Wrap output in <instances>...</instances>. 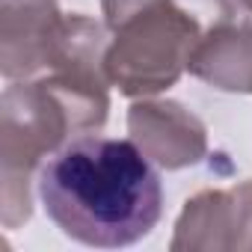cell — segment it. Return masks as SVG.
<instances>
[{"instance_id": "8", "label": "cell", "mask_w": 252, "mask_h": 252, "mask_svg": "<svg viewBox=\"0 0 252 252\" xmlns=\"http://www.w3.org/2000/svg\"><path fill=\"white\" fill-rule=\"evenodd\" d=\"M237 3L243 6V12L249 15V21H252V0H237Z\"/></svg>"}, {"instance_id": "5", "label": "cell", "mask_w": 252, "mask_h": 252, "mask_svg": "<svg viewBox=\"0 0 252 252\" xmlns=\"http://www.w3.org/2000/svg\"><path fill=\"white\" fill-rule=\"evenodd\" d=\"M128 134L160 169L196 166L208 155V128L178 101L143 98L128 110Z\"/></svg>"}, {"instance_id": "2", "label": "cell", "mask_w": 252, "mask_h": 252, "mask_svg": "<svg viewBox=\"0 0 252 252\" xmlns=\"http://www.w3.org/2000/svg\"><path fill=\"white\" fill-rule=\"evenodd\" d=\"M110 80L45 71L9 80L0 95V217L18 228L33 214V181L68 140L98 134L110 116Z\"/></svg>"}, {"instance_id": "4", "label": "cell", "mask_w": 252, "mask_h": 252, "mask_svg": "<svg viewBox=\"0 0 252 252\" xmlns=\"http://www.w3.org/2000/svg\"><path fill=\"white\" fill-rule=\"evenodd\" d=\"M172 252H252V178L228 190H202L175 220Z\"/></svg>"}, {"instance_id": "7", "label": "cell", "mask_w": 252, "mask_h": 252, "mask_svg": "<svg viewBox=\"0 0 252 252\" xmlns=\"http://www.w3.org/2000/svg\"><path fill=\"white\" fill-rule=\"evenodd\" d=\"M187 71L214 89L252 95V21L234 15L208 27Z\"/></svg>"}, {"instance_id": "3", "label": "cell", "mask_w": 252, "mask_h": 252, "mask_svg": "<svg viewBox=\"0 0 252 252\" xmlns=\"http://www.w3.org/2000/svg\"><path fill=\"white\" fill-rule=\"evenodd\" d=\"M113 33L104 57L110 83L152 98L181 80L208 27L234 18V0H101Z\"/></svg>"}, {"instance_id": "1", "label": "cell", "mask_w": 252, "mask_h": 252, "mask_svg": "<svg viewBox=\"0 0 252 252\" xmlns=\"http://www.w3.org/2000/svg\"><path fill=\"white\" fill-rule=\"evenodd\" d=\"M39 199L54 225L95 249L134 246L163 214V184L134 140L83 134L39 169Z\"/></svg>"}, {"instance_id": "6", "label": "cell", "mask_w": 252, "mask_h": 252, "mask_svg": "<svg viewBox=\"0 0 252 252\" xmlns=\"http://www.w3.org/2000/svg\"><path fill=\"white\" fill-rule=\"evenodd\" d=\"M63 18L57 0H0V74L6 80L39 77Z\"/></svg>"}]
</instances>
